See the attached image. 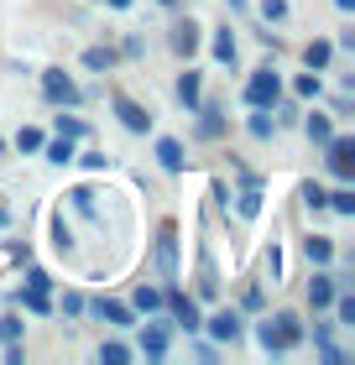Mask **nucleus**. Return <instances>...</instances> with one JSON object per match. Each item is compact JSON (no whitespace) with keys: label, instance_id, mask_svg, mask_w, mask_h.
<instances>
[{"label":"nucleus","instance_id":"obj_34","mask_svg":"<svg viewBox=\"0 0 355 365\" xmlns=\"http://www.w3.org/2000/svg\"><path fill=\"white\" fill-rule=\"evenodd\" d=\"M26 287H42V292H47V287H53V277H47L42 267H31V272H26Z\"/></svg>","mask_w":355,"mask_h":365},{"label":"nucleus","instance_id":"obj_32","mask_svg":"<svg viewBox=\"0 0 355 365\" xmlns=\"http://www.w3.org/2000/svg\"><path fill=\"white\" fill-rule=\"evenodd\" d=\"M334 313H340V324H355V297H340V292H334Z\"/></svg>","mask_w":355,"mask_h":365},{"label":"nucleus","instance_id":"obj_35","mask_svg":"<svg viewBox=\"0 0 355 365\" xmlns=\"http://www.w3.org/2000/svg\"><path fill=\"white\" fill-rule=\"evenodd\" d=\"M261 267H266V277L277 282V277H282V256H277V251H266V256H261Z\"/></svg>","mask_w":355,"mask_h":365},{"label":"nucleus","instance_id":"obj_21","mask_svg":"<svg viewBox=\"0 0 355 365\" xmlns=\"http://www.w3.org/2000/svg\"><path fill=\"white\" fill-rule=\"evenodd\" d=\"M21 303H26V313H53V303H47V292H42V287H26V292H21Z\"/></svg>","mask_w":355,"mask_h":365},{"label":"nucleus","instance_id":"obj_1","mask_svg":"<svg viewBox=\"0 0 355 365\" xmlns=\"http://www.w3.org/2000/svg\"><path fill=\"white\" fill-rule=\"evenodd\" d=\"M256 339H261V350H266V355H287V350H293V344L303 339V324L293 319V313H277V319L256 324Z\"/></svg>","mask_w":355,"mask_h":365},{"label":"nucleus","instance_id":"obj_23","mask_svg":"<svg viewBox=\"0 0 355 365\" xmlns=\"http://www.w3.org/2000/svg\"><path fill=\"white\" fill-rule=\"evenodd\" d=\"M214 58H219V63H235V37H230V26L214 37Z\"/></svg>","mask_w":355,"mask_h":365},{"label":"nucleus","instance_id":"obj_18","mask_svg":"<svg viewBox=\"0 0 355 365\" xmlns=\"http://www.w3.org/2000/svg\"><path fill=\"white\" fill-rule=\"evenodd\" d=\"M178 99H183V105H189V110L199 105V73H194V68L183 73V78H178Z\"/></svg>","mask_w":355,"mask_h":365},{"label":"nucleus","instance_id":"obj_5","mask_svg":"<svg viewBox=\"0 0 355 365\" xmlns=\"http://www.w3.org/2000/svg\"><path fill=\"white\" fill-rule=\"evenodd\" d=\"M178 230L173 225H162V235H157V272H162V282H173L178 277Z\"/></svg>","mask_w":355,"mask_h":365},{"label":"nucleus","instance_id":"obj_15","mask_svg":"<svg viewBox=\"0 0 355 365\" xmlns=\"http://www.w3.org/2000/svg\"><path fill=\"white\" fill-rule=\"evenodd\" d=\"M303 251H309V261H314V267H329V256H334V245H329L324 235H314V240H303Z\"/></svg>","mask_w":355,"mask_h":365},{"label":"nucleus","instance_id":"obj_8","mask_svg":"<svg viewBox=\"0 0 355 365\" xmlns=\"http://www.w3.org/2000/svg\"><path fill=\"white\" fill-rule=\"evenodd\" d=\"M209 334L219 339V344H230V339H241V313H214V319H209Z\"/></svg>","mask_w":355,"mask_h":365},{"label":"nucleus","instance_id":"obj_10","mask_svg":"<svg viewBox=\"0 0 355 365\" xmlns=\"http://www.w3.org/2000/svg\"><path fill=\"white\" fill-rule=\"evenodd\" d=\"M235 209H241L246 220H256V214H261V182H256V178L241 182V198H235Z\"/></svg>","mask_w":355,"mask_h":365},{"label":"nucleus","instance_id":"obj_29","mask_svg":"<svg viewBox=\"0 0 355 365\" xmlns=\"http://www.w3.org/2000/svg\"><path fill=\"white\" fill-rule=\"evenodd\" d=\"M293 89H298V99H319V73H303Z\"/></svg>","mask_w":355,"mask_h":365},{"label":"nucleus","instance_id":"obj_27","mask_svg":"<svg viewBox=\"0 0 355 365\" xmlns=\"http://www.w3.org/2000/svg\"><path fill=\"white\" fill-rule=\"evenodd\" d=\"M16 146H21V152H42V130H37V125H21Z\"/></svg>","mask_w":355,"mask_h":365},{"label":"nucleus","instance_id":"obj_25","mask_svg":"<svg viewBox=\"0 0 355 365\" xmlns=\"http://www.w3.org/2000/svg\"><path fill=\"white\" fill-rule=\"evenodd\" d=\"M136 308H141V313H157V308H162V292H157V287H136Z\"/></svg>","mask_w":355,"mask_h":365},{"label":"nucleus","instance_id":"obj_16","mask_svg":"<svg viewBox=\"0 0 355 365\" xmlns=\"http://www.w3.org/2000/svg\"><path fill=\"white\" fill-rule=\"evenodd\" d=\"M303 130H309V136H314V141H319V146H324V141H329V136H334V125H329V115H319V110H314V115H309V120H303Z\"/></svg>","mask_w":355,"mask_h":365},{"label":"nucleus","instance_id":"obj_31","mask_svg":"<svg viewBox=\"0 0 355 365\" xmlns=\"http://www.w3.org/2000/svg\"><path fill=\"white\" fill-rule=\"evenodd\" d=\"M47 157H53V162H69V157H74V141H69V136H58L53 146H47Z\"/></svg>","mask_w":355,"mask_h":365},{"label":"nucleus","instance_id":"obj_40","mask_svg":"<svg viewBox=\"0 0 355 365\" xmlns=\"http://www.w3.org/2000/svg\"><path fill=\"white\" fill-rule=\"evenodd\" d=\"M0 152H6V141H0Z\"/></svg>","mask_w":355,"mask_h":365},{"label":"nucleus","instance_id":"obj_26","mask_svg":"<svg viewBox=\"0 0 355 365\" xmlns=\"http://www.w3.org/2000/svg\"><path fill=\"white\" fill-rule=\"evenodd\" d=\"M110 63H115L110 47H89V53H84V68H110Z\"/></svg>","mask_w":355,"mask_h":365},{"label":"nucleus","instance_id":"obj_30","mask_svg":"<svg viewBox=\"0 0 355 365\" xmlns=\"http://www.w3.org/2000/svg\"><path fill=\"white\" fill-rule=\"evenodd\" d=\"M0 339H6V344L21 339V319H16V313H11V319H0Z\"/></svg>","mask_w":355,"mask_h":365},{"label":"nucleus","instance_id":"obj_4","mask_svg":"<svg viewBox=\"0 0 355 365\" xmlns=\"http://www.w3.org/2000/svg\"><path fill=\"white\" fill-rule=\"evenodd\" d=\"M42 94L53 99V105H79V84H74L63 68H47V73H42Z\"/></svg>","mask_w":355,"mask_h":365},{"label":"nucleus","instance_id":"obj_6","mask_svg":"<svg viewBox=\"0 0 355 365\" xmlns=\"http://www.w3.org/2000/svg\"><path fill=\"white\" fill-rule=\"evenodd\" d=\"M162 303H167V313H173V319L183 324V329H199V324H204V319H199V308H194V297L189 292H162Z\"/></svg>","mask_w":355,"mask_h":365},{"label":"nucleus","instance_id":"obj_14","mask_svg":"<svg viewBox=\"0 0 355 365\" xmlns=\"http://www.w3.org/2000/svg\"><path fill=\"white\" fill-rule=\"evenodd\" d=\"M194 47H199V26H194V21H189V26H173V53L189 58Z\"/></svg>","mask_w":355,"mask_h":365},{"label":"nucleus","instance_id":"obj_33","mask_svg":"<svg viewBox=\"0 0 355 365\" xmlns=\"http://www.w3.org/2000/svg\"><path fill=\"white\" fill-rule=\"evenodd\" d=\"M261 16H266V21H282V16H287V0H261Z\"/></svg>","mask_w":355,"mask_h":365},{"label":"nucleus","instance_id":"obj_2","mask_svg":"<svg viewBox=\"0 0 355 365\" xmlns=\"http://www.w3.org/2000/svg\"><path fill=\"white\" fill-rule=\"evenodd\" d=\"M277 99H282L277 73H251V84H246V105H251V110H272Z\"/></svg>","mask_w":355,"mask_h":365},{"label":"nucleus","instance_id":"obj_37","mask_svg":"<svg viewBox=\"0 0 355 365\" xmlns=\"http://www.w3.org/2000/svg\"><path fill=\"white\" fill-rule=\"evenodd\" d=\"M105 6H115V11H131V0H105Z\"/></svg>","mask_w":355,"mask_h":365},{"label":"nucleus","instance_id":"obj_20","mask_svg":"<svg viewBox=\"0 0 355 365\" xmlns=\"http://www.w3.org/2000/svg\"><path fill=\"white\" fill-rule=\"evenodd\" d=\"M199 115H204V120H199V136H209V141H214L219 130H225V120H219V110L209 105V110H199Z\"/></svg>","mask_w":355,"mask_h":365},{"label":"nucleus","instance_id":"obj_36","mask_svg":"<svg viewBox=\"0 0 355 365\" xmlns=\"http://www.w3.org/2000/svg\"><path fill=\"white\" fill-rule=\"evenodd\" d=\"M303 204H309V209H324V188H314V182H309V188H303Z\"/></svg>","mask_w":355,"mask_h":365},{"label":"nucleus","instance_id":"obj_3","mask_svg":"<svg viewBox=\"0 0 355 365\" xmlns=\"http://www.w3.org/2000/svg\"><path fill=\"white\" fill-rule=\"evenodd\" d=\"M324 146H329V173L350 182V178H355V141H350V136H329Z\"/></svg>","mask_w":355,"mask_h":365},{"label":"nucleus","instance_id":"obj_19","mask_svg":"<svg viewBox=\"0 0 355 365\" xmlns=\"http://www.w3.org/2000/svg\"><path fill=\"white\" fill-rule=\"evenodd\" d=\"M272 130H277L272 110H256V115H251V136H256V141H266V136H272Z\"/></svg>","mask_w":355,"mask_h":365},{"label":"nucleus","instance_id":"obj_39","mask_svg":"<svg viewBox=\"0 0 355 365\" xmlns=\"http://www.w3.org/2000/svg\"><path fill=\"white\" fill-rule=\"evenodd\" d=\"M162 6H173V0H162Z\"/></svg>","mask_w":355,"mask_h":365},{"label":"nucleus","instance_id":"obj_12","mask_svg":"<svg viewBox=\"0 0 355 365\" xmlns=\"http://www.w3.org/2000/svg\"><path fill=\"white\" fill-rule=\"evenodd\" d=\"M141 355H151V360L167 355V329H162V324H146V329H141Z\"/></svg>","mask_w":355,"mask_h":365},{"label":"nucleus","instance_id":"obj_11","mask_svg":"<svg viewBox=\"0 0 355 365\" xmlns=\"http://www.w3.org/2000/svg\"><path fill=\"white\" fill-rule=\"evenodd\" d=\"M94 313H99L105 324H115V329H126V324H131V308H126V303H115V297H94Z\"/></svg>","mask_w":355,"mask_h":365},{"label":"nucleus","instance_id":"obj_24","mask_svg":"<svg viewBox=\"0 0 355 365\" xmlns=\"http://www.w3.org/2000/svg\"><path fill=\"white\" fill-rule=\"evenodd\" d=\"M99 360H105V365H126V360H131V350L110 339V344H99Z\"/></svg>","mask_w":355,"mask_h":365},{"label":"nucleus","instance_id":"obj_17","mask_svg":"<svg viewBox=\"0 0 355 365\" xmlns=\"http://www.w3.org/2000/svg\"><path fill=\"white\" fill-rule=\"evenodd\" d=\"M309 68H329V58H334V42H309Z\"/></svg>","mask_w":355,"mask_h":365},{"label":"nucleus","instance_id":"obj_13","mask_svg":"<svg viewBox=\"0 0 355 365\" xmlns=\"http://www.w3.org/2000/svg\"><path fill=\"white\" fill-rule=\"evenodd\" d=\"M157 162H162L167 173H183V162H189V157H183V146H178L173 136H162V141H157Z\"/></svg>","mask_w":355,"mask_h":365},{"label":"nucleus","instance_id":"obj_22","mask_svg":"<svg viewBox=\"0 0 355 365\" xmlns=\"http://www.w3.org/2000/svg\"><path fill=\"white\" fill-rule=\"evenodd\" d=\"M324 204H329L334 214H355V193H350V188H340V193H324Z\"/></svg>","mask_w":355,"mask_h":365},{"label":"nucleus","instance_id":"obj_9","mask_svg":"<svg viewBox=\"0 0 355 365\" xmlns=\"http://www.w3.org/2000/svg\"><path fill=\"white\" fill-rule=\"evenodd\" d=\"M334 292H340V287H334V277H329V272H314V282H309V303H314V308H329Z\"/></svg>","mask_w":355,"mask_h":365},{"label":"nucleus","instance_id":"obj_28","mask_svg":"<svg viewBox=\"0 0 355 365\" xmlns=\"http://www.w3.org/2000/svg\"><path fill=\"white\" fill-rule=\"evenodd\" d=\"M58 136L79 141V136H84V120H79V115H58Z\"/></svg>","mask_w":355,"mask_h":365},{"label":"nucleus","instance_id":"obj_38","mask_svg":"<svg viewBox=\"0 0 355 365\" xmlns=\"http://www.w3.org/2000/svg\"><path fill=\"white\" fill-rule=\"evenodd\" d=\"M334 6H340V11H355V0H334Z\"/></svg>","mask_w":355,"mask_h":365},{"label":"nucleus","instance_id":"obj_7","mask_svg":"<svg viewBox=\"0 0 355 365\" xmlns=\"http://www.w3.org/2000/svg\"><path fill=\"white\" fill-rule=\"evenodd\" d=\"M115 115H121V125H126V130H136V136L151 125V115L136 105V99H126V94H115Z\"/></svg>","mask_w":355,"mask_h":365}]
</instances>
